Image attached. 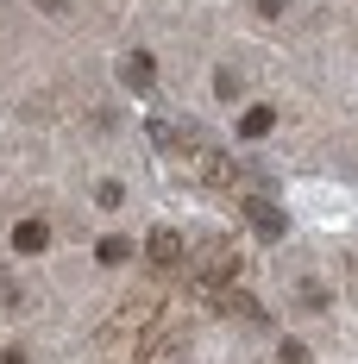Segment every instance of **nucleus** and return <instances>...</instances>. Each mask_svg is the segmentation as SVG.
Returning <instances> with one entry per match:
<instances>
[{"label":"nucleus","instance_id":"f257e3e1","mask_svg":"<svg viewBox=\"0 0 358 364\" xmlns=\"http://www.w3.org/2000/svg\"><path fill=\"white\" fill-rule=\"evenodd\" d=\"M246 220L258 226V239H283V214L270 201H246Z\"/></svg>","mask_w":358,"mask_h":364},{"label":"nucleus","instance_id":"f03ea898","mask_svg":"<svg viewBox=\"0 0 358 364\" xmlns=\"http://www.w3.org/2000/svg\"><path fill=\"white\" fill-rule=\"evenodd\" d=\"M214 301L226 308V314H239V321H264V308H258L246 289H226V295H214Z\"/></svg>","mask_w":358,"mask_h":364},{"label":"nucleus","instance_id":"7ed1b4c3","mask_svg":"<svg viewBox=\"0 0 358 364\" xmlns=\"http://www.w3.org/2000/svg\"><path fill=\"white\" fill-rule=\"evenodd\" d=\"M44 239H51V226H44V220H19V226H13V245H19V252H38Z\"/></svg>","mask_w":358,"mask_h":364},{"label":"nucleus","instance_id":"20e7f679","mask_svg":"<svg viewBox=\"0 0 358 364\" xmlns=\"http://www.w3.org/2000/svg\"><path fill=\"white\" fill-rule=\"evenodd\" d=\"M126 88H151V57H126Z\"/></svg>","mask_w":358,"mask_h":364},{"label":"nucleus","instance_id":"39448f33","mask_svg":"<svg viewBox=\"0 0 358 364\" xmlns=\"http://www.w3.org/2000/svg\"><path fill=\"white\" fill-rule=\"evenodd\" d=\"M151 257H157V264H177V232H157V239H151Z\"/></svg>","mask_w":358,"mask_h":364},{"label":"nucleus","instance_id":"423d86ee","mask_svg":"<svg viewBox=\"0 0 358 364\" xmlns=\"http://www.w3.org/2000/svg\"><path fill=\"white\" fill-rule=\"evenodd\" d=\"M258 13H283V0H258Z\"/></svg>","mask_w":358,"mask_h":364},{"label":"nucleus","instance_id":"0eeeda50","mask_svg":"<svg viewBox=\"0 0 358 364\" xmlns=\"http://www.w3.org/2000/svg\"><path fill=\"white\" fill-rule=\"evenodd\" d=\"M38 6H44V13H63V6H70V0H38Z\"/></svg>","mask_w":358,"mask_h":364},{"label":"nucleus","instance_id":"6e6552de","mask_svg":"<svg viewBox=\"0 0 358 364\" xmlns=\"http://www.w3.org/2000/svg\"><path fill=\"white\" fill-rule=\"evenodd\" d=\"M0 364H26V352H0Z\"/></svg>","mask_w":358,"mask_h":364}]
</instances>
